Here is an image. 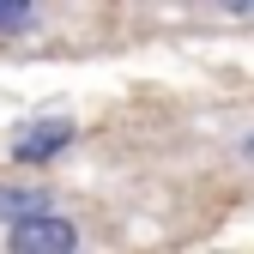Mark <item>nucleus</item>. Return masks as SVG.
Wrapping results in <instances>:
<instances>
[{
  "mask_svg": "<svg viewBox=\"0 0 254 254\" xmlns=\"http://www.w3.org/2000/svg\"><path fill=\"white\" fill-rule=\"evenodd\" d=\"M43 212H55V194L49 188H37V182H18V188H0V224H24V218H43Z\"/></svg>",
  "mask_w": 254,
  "mask_h": 254,
  "instance_id": "3",
  "label": "nucleus"
},
{
  "mask_svg": "<svg viewBox=\"0 0 254 254\" xmlns=\"http://www.w3.org/2000/svg\"><path fill=\"white\" fill-rule=\"evenodd\" d=\"M236 151H242V157H248V164H254V133H248V139H242V145H236Z\"/></svg>",
  "mask_w": 254,
  "mask_h": 254,
  "instance_id": "5",
  "label": "nucleus"
},
{
  "mask_svg": "<svg viewBox=\"0 0 254 254\" xmlns=\"http://www.w3.org/2000/svg\"><path fill=\"white\" fill-rule=\"evenodd\" d=\"M73 139H79V127L67 115H43V121H24L12 133V157L18 164H49V157H61Z\"/></svg>",
  "mask_w": 254,
  "mask_h": 254,
  "instance_id": "2",
  "label": "nucleus"
},
{
  "mask_svg": "<svg viewBox=\"0 0 254 254\" xmlns=\"http://www.w3.org/2000/svg\"><path fill=\"white\" fill-rule=\"evenodd\" d=\"M79 248H85V230L61 212L24 218V224L6 230V254H79Z\"/></svg>",
  "mask_w": 254,
  "mask_h": 254,
  "instance_id": "1",
  "label": "nucleus"
},
{
  "mask_svg": "<svg viewBox=\"0 0 254 254\" xmlns=\"http://www.w3.org/2000/svg\"><path fill=\"white\" fill-rule=\"evenodd\" d=\"M37 6H24V0H0V37H18V30H37Z\"/></svg>",
  "mask_w": 254,
  "mask_h": 254,
  "instance_id": "4",
  "label": "nucleus"
}]
</instances>
